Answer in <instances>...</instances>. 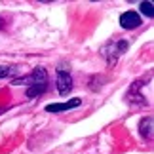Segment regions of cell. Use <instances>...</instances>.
Listing matches in <instances>:
<instances>
[{"mask_svg": "<svg viewBox=\"0 0 154 154\" xmlns=\"http://www.w3.org/2000/svg\"><path fill=\"white\" fill-rule=\"evenodd\" d=\"M82 105V99H70V101L67 103H51L46 106V110L48 112H61V110H70V109H76V106H80Z\"/></svg>", "mask_w": 154, "mask_h": 154, "instance_id": "5", "label": "cell"}, {"mask_svg": "<svg viewBox=\"0 0 154 154\" xmlns=\"http://www.w3.org/2000/svg\"><path fill=\"white\" fill-rule=\"evenodd\" d=\"M4 110H6V109H4V106H0V114H2V112H4Z\"/></svg>", "mask_w": 154, "mask_h": 154, "instance_id": "10", "label": "cell"}, {"mask_svg": "<svg viewBox=\"0 0 154 154\" xmlns=\"http://www.w3.org/2000/svg\"><path fill=\"white\" fill-rule=\"evenodd\" d=\"M17 67H8V65H0V78H10L17 72Z\"/></svg>", "mask_w": 154, "mask_h": 154, "instance_id": "8", "label": "cell"}, {"mask_svg": "<svg viewBox=\"0 0 154 154\" xmlns=\"http://www.w3.org/2000/svg\"><path fill=\"white\" fill-rule=\"evenodd\" d=\"M72 90V78L65 69H57V91L59 95H69Z\"/></svg>", "mask_w": 154, "mask_h": 154, "instance_id": "3", "label": "cell"}, {"mask_svg": "<svg viewBox=\"0 0 154 154\" xmlns=\"http://www.w3.org/2000/svg\"><path fill=\"white\" fill-rule=\"evenodd\" d=\"M141 86H143V80H137L135 84L131 86V90L128 91V101H131V103H137V105H145V95H141L139 90H141Z\"/></svg>", "mask_w": 154, "mask_h": 154, "instance_id": "6", "label": "cell"}, {"mask_svg": "<svg viewBox=\"0 0 154 154\" xmlns=\"http://www.w3.org/2000/svg\"><path fill=\"white\" fill-rule=\"evenodd\" d=\"M141 17L137 11H133V10H129V11H124V14L120 15V25L122 29H137L141 25Z\"/></svg>", "mask_w": 154, "mask_h": 154, "instance_id": "4", "label": "cell"}, {"mask_svg": "<svg viewBox=\"0 0 154 154\" xmlns=\"http://www.w3.org/2000/svg\"><path fill=\"white\" fill-rule=\"evenodd\" d=\"M139 129H141V135H143L145 139H152V116H146L143 122H141V126H139Z\"/></svg>", "mask_w": 154, "mask_h": 154, "instance_id": "7", "label": "cell"}, {"mask_svg": "<svg viewBox=\"0 0 154 154\" xmlns=\"http://www.w3.org/2000/svg\"><path fill=\"white\" fill-rule=\"evenodd\" d=\"M141 11L146 17H154V10H152V2H141Z\"/></svg>", "mask_w": 154, "mask_h": 154, "instance_id": "9", "label": "cell"}, {"mask_svg": "<svg viewBox=\"0 0 154 154\" xmlns=\"http://www.w3.org/2000/svg\"><path fill=\"white\" fill-rule=\"evenodd\" d=\"M128 46H129L128 40H110V42H106L101 48V55L106 59L109 65H114L120 59L122 53L128 50Z\"/></svg>", "mask_w": 154, "mask_h": 154, "instance_id": "2", "label": "cell"}, {"mask_svg": "<svg viewBox=\"0 0 154 154\" xmlns=\"http://www.w3.org/2000/svg\"><path fill=\"white\" fill-rule=\"evenodd\" d=\"M15 86H31L27 90V97H38L42 95L48 88V72H46L44 67H36L32 70V74L29 76H23V78H15L14 80Z\"/></svg>", "mask_w": 154, "mask_h": 154, "instance_id": "1", "label": "cell"}]
</instances>
